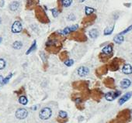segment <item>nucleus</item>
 Segmentation results:
<instances>
[{
  "instance_id": "f257e3e1",
  "label": "nucleus",
  "mask_w": 132,
  "mask_h": 123,
  "mask_svg": "<svg viewBox=\"0 0 132 123\" xmlns=\"http://www.w3.org/2000/svg\"><path fill=\"white\" fill-rule=\"evenodd\" d=\"M36 17L40 23H47L50 21L48 17L47 16L45 12L40 6H38L36 9Z\"/></svg>"
},
{
  "instance_id": "f03ea898",
  "label": "nucleus",
  "mask_w": 132,
  "mask_h": 123,
  "mask_svg": "<svg viewBox=\"0 0 132 123\" xmlns=\"http://www.w3.org/2000/svg\"><path fill=\"white\" fill-rule=\"evenodd\" d=\"M51 115H52L51 109L48 107H45L40 110V112L39 113V117L42 120H48L51 118Z\"/></svg>"
},
{
  "instance_id": "7ed1b4c3",
  "label": "nucleus",
  "mask_w": 132,
  "mask_h": 123,
  "mask_svg": "<svg viewBox=\"0 0 132 123\" xmlns=\"http://www.w3.org/2000/svg\"><path fill=\"white\" fill-rule=\"evenodd\" d=\"M28 112L25 108H19L16 112V117L18 119H24L27 117Z\"/></svg>"
},
{
  "instance_id": "20e7f679",
  "label": "nucleus",
  "mask_w": 132,
  "mask_h": 123,
  "mask_svg": "<svg viewBox=\"0 0 132 123\" xmlns=\"http://www.w3.org/2000/svg\"><path fill=\"white\" fill-rule=\"evenodd\" d=\"M121 94V91H110L105 94V98L109 101H114L119 95Z\"/></svg>"
},
{
  "instance_id": "39448f33",
  "label": "nucleus",
  "mask_w": 132,
  "mask_h": 123,
  "mask_svg": "<svg viewBox=\"0 0 132 123\" xmlns=\"http://www.w3.org/2000/svg\"><path fill=\"white\" fill-rule=\"evenodd\" d=\"M23 30V26H22V24L20 21H15L12 24L11 30L13 33H20Z\"/></svg>"
},
{
  "instance_id": "423d86ee",
  "label": "nucleus",
  "mask_w": 132,
  "mask_h": 123,
  "mask_svg": "<svg viewBox=\"0 0 132 123\" xmlns=\"http://www.w3.org/2000/svg\"><path fill=\"white\" fill-rule=\"evenodd\" d=\"M89 73V69L87 67L82 66L78 69V74L80 77H86Z\"/></svg>"
},
{
  "instance_id": "0eeeda50",
  "label": "nucleus",
  "mask_w": 132,
  "mask_h": 123,
  "mask_svg": "<svg viewBox=\"0 0 132 123\" xmlns=\"http://www.w3.org/2000/svg\"><path fill=\"white\" fill-rule=\"evenodd\" d=\"M131 95H132V91L131 92H127V93L125 94L124 96H122L121 98H120V100H119V104L120 105H122V104H124L126 101H127L128 100L130 99L131 97Z\"/></svg>"
},
{
  "instance_id": "6e6552de",
  "label": "nucleus",
  "mask_w": 132,
  "mask_h": 123,
  "mask_svg": "<svg viewBox=\"0 0 132 123\" xmlns=\"http://www.w3.org/2000/svg\"><path fill=\"white\" fill-rule=\"evenodd\" d=\"M78 28V25H73L72 26H68V27H66V28H65V30L62 31V33L63 34H69L70 33L72 32H74Z\"/></svg>"
},
{
  "instance_id": "1a4fd4ad",
  "label": "nucleus",
  "mask_w": 132,
  "mask_h": 123,
  "mask_svg": "<svg viewBox=\"0 0 132 123\" xmlns=\"http://www.w3.org/2000/svg\"><path fill=\"white\" fill-rule=\"evenodd\" d=\"M112 52H113V47L111 44L106 46V47H103L102 50V53L105 55H110L112 54Z\"/></svg>"
},
{
  "instance_id": "9d476101",
  "label": "nucleus",
  "mask_w": 132,
  "mask_h": 123,
  "mask_svg": "<svg viewBox=\"0 0 132 123\" xmlns=\"http://www.w3.org/2000/svg\"><path fill=\"white\" fill-rule=\"evenodd\" d=\"M122 71L125 74H132V67L131 64H125L122 68Z\"/></svg>"
},
{
  "instance_id": "9b49d317",
  "label": "nucleus",
  "mask_w": 132,
  "mask_h": 123,
  "mask_svg": "<svg viewBox=\"0 0 132 123\" xmlns=\"http://www.w3.org/2000/svg\"><path fill=\"white\" fill-rule=\"evenodd\" d=\"M131 82L129 79H124L121 82V87L123 89L128 88L131 86Z\"/></svg>"
},
{
  "instance_id": "f8f14e48",
  "label": "nucleus",
  "mask_w": 132,
  "mask_h": 123,
  "mask_svg": "<svg viewBox=\"0 0 132 123\" xmlns=\"http://www.w3.org/2000/svg\"><path fill=\"white\" fill-rule=\"evenodd\" d=\"M19 6H20V2H17V1H14L11 2L10 4H9V10L11 11H16L18 10Z\"/></svg>"
},
{
  "instance_id": "ddd939ff",
  "label": "nucleus",
  "mask_w": 132,
  "mask_h": 123,
  "mask_svg": "<svg viewBox=\"0 0 132 123\" xmlns=\"http://www.w3.org/2000/svg\"><path fill=\"white\" fill-rule=\"evenodd\" d=\"M124 36H123V35H121V34L115 36L114 38V41L116 43V44H122V43L124 42Z\"/></svg>"
},
{
  "instance_id": "4468645a",
  "label": "nucleus",
  "mask_w": 132,
  "mask_h": 123,
  "mask_svg": "<svg viewBox=\"0 0 132 123\" xmlns=\"http://www.w3.org/2000/svg\"><path fill=\"white\" fill-rule=\"evenodd\" d=\"M73 36H74V38L76 39V40H79V41H85V40H86L87 39V38L86 37V36H85L83 34H82V33H75Z\"/></svg>"
},
{
  "instance_id": "2eb2a0df",
  "label": "nucleus",
  "mask_w": 132,
  "mask_h": 123,
  "mask_svg": "<svg viewBox=\"0 0 132 123\" xmlns=\"http://www.w3.org/2000/svg\"><path fill=\"white\" fill-rule=\"evenodd\" d=\"M89 35L92 39H96L99 36V32L96 29H93L89 32Z\"/></svg>"
},
{
  "instance_id": "dca6fc26",
  "label": "nucleus",
  "mask_w": 132,
  "mask_h": 123,
  "mask_svg": "<svg viewBox=\"0 0 132 123\" xmlns=\"http://www.w3.org/2000/svg\"><path fill=\"white\" fill-rule=\"evenodd\" d=\"M118 68H119V64L117 63V59H115L114 60H113V62L110 64V70L115 71V70H118Z\"/></svg>"
},
{
  "instance_id": "f3484780",
  "label": "nucleus",
  "mask_w": 132,
  "mask_h": 123,
  "mask_svg": "<svg viewBox=\"0 0 132 123\" xmlns=\"http://www.w3.org/2000/svg\"><path fill=\"white\" fill-rule=\"evenodd\" d=\"M114 25H113L112 26H109V27H107V28H106L104 30L103 33H104V35H106V36L110 35L113 33V31H114Z\"/></svg>"
},
{
  "instance_id": "a211bd4d",
  "label": "nucleus",
  "mask_w": 132,
  "mask_h": 123,
  "mask_svg": "<svg viewBox=\"0 0 132 123\" xmlns=\"http://www.w3.org/2000/svg\"><path fill=\"white\" fill-rule=\"evenodd\" d=\"M37 0H27V9H31L33 8L34 5H36Z\"/></svg>"
},
{
  "instance_id": "6ab92c4d",
  "label": "nucleus",
  "mask_w": 132,
  "mask_h": 123,
  "mask_svg": "<svg viewBox=\"0 0 132 123\" xmlns=\"http://www.w3.org/2000/svg\"><path fill=\"white\" fill-rule=\"evenodd\" d=\"M23 47V44L20 41H16L12 44V48L16 49V50H20Z\"/></svg>"
},
{
  "instance_id": "aec40b11",
  "label": "nucleus",
  "mask_w": 132,
  "mask_h": 123,
  "mask_svg": "<svg viewBox=\"0 0 132 123\" xmlns=\"http://www.w3.org/2000/svg\"><path fill=\"white\" fill-rule=\"evenodd\" d=\"M19 102H20L21 104H23V105H26L28 102V100L26 96H24V95H22V96L20 97L19 98Z\"/></svg>"
},
{
  "instance_id": "412c9836",
  "label": "nucleus",
  "mask_w": 132,
  "mask_h": 123,
  "mask_svg": "<svg viewBox=\"0 0 132 123\" xmlns=\"http://www.w3.org/2000/svg\"><path fill=\"white\" fill-rule=\"evenodd\" d=\"M94 12H95V10L93 8H91V7H88L86 6L85 8V13H86V16H90L91 14H93Z\"/></svg>"
},
{
  "instance_id": "4be33fe9",
  "label": "nucleus",
  "mask_w": 132,
  "mask_h": 123,
  "mask_svg": "<svg viewBox=\"0 0 132 123\" xmlns=\"http://www.w3.org/2000/svg\"><path fill=\"white\" fill-rule=\"evenodd\" d=\"M36 48H37V43H36V40H34L33 43V44L31 45V47L29 48V50H28L27 51V54H30L31 52H33V50H36Z\"/></svg>"
},
{
  "instance_id": "5701e85b",
  "label": "nucleus",
  "mask_w": 132,
  "mask_h": 123,
  "mask_svg": "<svg viewBox=\"0 0 132 123\" xmlns=\"http://www.w3.org/2000/svg\"><path fill=\"white\" fill-rule=\"evenodd\" d=\"M72 2V0H61V3L64 7L70 6Z\"/></svg>"
},
{
  "instance_id": "b1692460",
  "label": "nucleus",
  "mask_w": 132,
  "mask_h": 123,
  "mask_svg": "<svg viewBox=\"0 0 132 123\" xmlns=\"http://www.w3.org/2000/svg\"><path fill=\"white\" fill-rule=\"evenodd\" d=\"M58 115L61 118H67V116H68V114L66 112H65V111H60L59 113H58Z\"/></svg>"
},
{
  "instance_id": "393cba45",
  "label": "nucleus",
  "mask_w": 132,
  "mask_h": 123,
  "mask_svg": "<svg viewBox=\"0 0 132 123\" xmlns=\"http://www.w3.org/2000/svg\"><path fill=\"white\" fill-rule=\"evenodd\" d=\"M65 64L67 67H71L73 65V64H74V60H72V59H68L67 60H65Z\"/></svg>"
},
{
  "instance_id": "a878e982",
  "label": "nucleus",
  "mask_w": 132,
  "mask_h": 123,
  "mask_svg": "<svg viewBox=\"0 0 132 123\" xmlns=\"http://www.w3.org/2000/svg\"><path fill=\"white\" fill-rule=\"evenodd\" d=\"M12 74H9L6 77V78L3 79V81H2V84H7L8 81L10 80V78H12Z\"/></svg>"
},
{
  "instance_id": "bb28decb",
  "label": "nucleus",
  "mask_w": 132,
  "mask_h": 123,
  "mask_svg": "<svg viewBox=\"0 0 132 123\" xmlns=\"http://www.w3.org/2000/svg\"><path fill=\"white\" fill-rule=\"evenodd\" d=\"M5 67H6V61L2 59V58H0V70L4 69Z\"/></svg>"
},
{
  "instance_id": "cd10ccee",
  "label": "nucleus",
  "mask_w": 132,
  "mask_h": 123,
  "mask_svg": "<svg viewBox=\"0 0 132 123\" xmlns=\"http://www.w3.org/2000/svg\"><path fill=\"white\" fill-rule=\"evenodd\" d=\"M51 13H52L53 16L55 17V18H56V17H58L59 12L58 11L57 9H52V10H51Z\"/></svg>"
},
{
  "instance_id": "c85d7f7f",
  "label": "nucleus",
  "mask_w": 132,
  "mask_h": 123,
  "mask_svg": "<svg viewBox=\"0 0 132 123\" xmlns=\"http://www.w3.org/2000/svg\"><path fill=\"white\" fill-rule=\"evenodd\" d=\"M131 30H132V24H131V25L129 27H127V28L126 30H124V31H122V32L120 33V34H121V35H124V34H125V33H128V32H130Z\"/></svg>"
},
{
  "instance_id": "c756f323",
  "label": "nucleus",
  "mask_w": 132,
  "mask_h": 123,
  "mask_svg": "<svg viewBox=\"0 0 132 123\" xmlns=\"http://www.w3.org/2000/svg\"><path fill=\"white\" fill-rule=\"evenodd\" d=\"M68 57V54H67V52H62L61 54V60H65V58Z\"/></svg>"
},
{
  "instance_id": "7c9ffc66",
  "label": "nucleus",
  "mask_w": 132,
  "mask_h": 123,
  "mask_svg": "<svg viewBox=\"0 0 132 123\" xmlns=\"http://www.w3.org/2000/svg\"><path fill=\"white\" fill-rule=\"evenodd\" d=\"M68 20H70V21H73V20H75V16H74L73 14H71V15H69V16H68Z\"/></svg>"
},
{
  "instance_id": "2f4dec72",
  "label": "nucleus",
  "mask_w": 132,
  "mask_h": 123,
  "mask_svg": "<svg viewBox=\"0 0 132 123\" xmlns=\"http://www.w3.org/2000/svg\"><path fill=\"white\" fill-rule=\"evenodd\" d=\"M4 0H1V1H0V7H2L3 5H4Z\"/></svg>"
},
{
  "instance_id": "473e14b6",
  "label": "nucleus",
  "mask_w": 132,
  "mask_h": 123,
  "mask_svg": "<svg viewBox=\"0 0 132 123\" xmlns=\"http://www.w3.org/2000/svg\"><path fill=\"white\" fill-rule=\"evenodd\" d=\"M3 79H4V78L2 76V75H0V84H2V81H3Z\"/></svg>"
},
{
  "instance_id": "72a5a7b5",
  "label": "nucleus",
  "mask_w": 132,
  "mask_h": 123,
  "mask_svg": "<svg viewBox=\"0 0 132 123\" xmlns=\"http://www.w3.org/2000/svg\"><path fill=\"white\" fill-rule=\"evenodd\" d=\"M2 40V37H0V44H1Z\"/></svg>"
},
{
  "instance_id": "f704fd0d",
  "label": "nucleus",
  "mask_w": 132,
  "mask_h": 123,
  "mask_svg": "<svg viewBox=\"0 0 132 123\" xmlns=\"http://www.w3.org/2000/svg\"><path fill=\"white\" fill-rule=\"evenodd\" d=\"M85 0H80V2H83Z\"/></svg>"
},
{
  "instance_id": "c9c22d12",
  "label": "nucleus",
  "mask_w": 132,
  "mask_h": 123,
  "mask_svg": "<svg viewBox=\"0 0 132 123\" xmlns=\"http://www.w3.org/2000/svg\"><path fill=\"white\" fill-rule=\"evenodd\" d=\"M1 23H2V20H1V18H0V24H1Z\"/></svg>"
}]
</instances>
